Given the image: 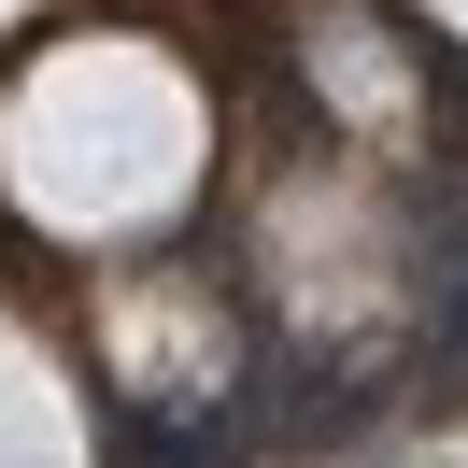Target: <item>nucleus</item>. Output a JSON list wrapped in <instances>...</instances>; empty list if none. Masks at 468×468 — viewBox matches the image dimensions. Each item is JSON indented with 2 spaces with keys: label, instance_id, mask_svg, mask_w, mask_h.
I'll list each match as a JSON object with an SVG mask.
<instances>
[{
  "label": "nucleus",
  "instance_id": "f257e3e1",
  "mask_svg": "<svg viewBox=\"0 0 468 468\" xmlns=\"http://www.w3.org/2000/svg\"><path fill=\"white\" fill-rule=\"evenodd\" d=\"M440 369H454V383H468V284H454V298H440Z\"/></svg>",
  "mask_w": 468,
  "mask_h": 468
}]
</instances>
